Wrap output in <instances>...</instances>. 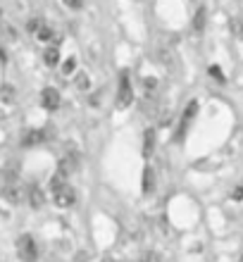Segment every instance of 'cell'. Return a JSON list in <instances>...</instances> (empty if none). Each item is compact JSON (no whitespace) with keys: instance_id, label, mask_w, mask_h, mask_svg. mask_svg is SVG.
Here are the masks:
<instances>
[{"instance_id":"cell-1","label":"cell","mask_w":243,"mask_h":262,"mask_svg":"<svg viewBox=\"0 0 243 262\" xmlns=\"http://www.w3.org/2000/svg\"><path fill=\"white\" fill-rule=\"evenodd\" d=\"M131 100H134L131 81H129V74L122 72V76H119V86H117V105L119 107H129Z\"/></svg>"},{"instance_id":"cell-2","label":"cell","mask_w":243,"mask_h":262,"mask_svg":"<svg viewBox=\"0 0 243 262\" xmlns=\"http://www.w3.org/2000/svg\"><path fill=\"white\" fill-rule=\"evenodd\" d=\"M17 250H19V257L24 262H36V257H38V248H36L34 238L29 234L19 236V241H17Z\"/></svg>"},{"instance_id":"cell-3","label":"cell","mask_w":243,"mask_h":262,"mask_svg":"<svg viewBox=\"0 0 243 262\" xmlns=\"http://www.w3.org/2000/svg\"><path fill=\"white\" fill-rule=\"evenodd\" d=\"M53 200H55L57 207H72L74 205V200H77V193H74V188L72 186H62L60 191L53 193Z\"/></svg>"},{"instance_id":"cell-4","label":"cell","mask_w":243,"mask_h":262,"mask_svg":"<svg viewBox=\"0 0 243 262\" xmlns=\"http://www.w3.org/2000/svg\"><path fill=\"white\" fill-rule=\"evenodd\" d=\"M41 103H43L46 110H57V107H60V91L57 89H43Z\"/></svg>"},{"instance_id":"cell-5","label":"cell","mask_w":243,"mask_h":262,"mask_svg":"<svg viewBox=\"0 0 243 262\" xmlns=\"http://www.w3.org/2000/svg\"><path fill=\"white\" fill-rule=\"evenodd\" d=\"M195 115H198V103H195V100H191V103L186 105V110L181 112V129H179V134H184V131L188 129V124L193 122Z\"/></svg>"},{"instance_id":"cell-6","label":"cell","mask_w":243,"mask_h":262,"mask_svg":"<svg viewBox=\"0 0 243 262\" xmlns=\"http://www.w3.org/2000/svg\"><path fill=\"white\" fill-rule=\"evenodd\" d=\"M155 129H146V134H143V158H153L155 152Z\"/></svg>"},{"instance_id":"cell-7","label":"cell","mask_w":243,"mask_h":262,"mask_svg":"<svg viewBox=\"0 0 243 262\" xmlns=\"http://www.w3.org/2000/svg\"><path fill=\"white\" fill-rule=\"evenodd\" d=\"M153 188H155V172H153V167H148L143 169V181H141V191L143 193H153Z\"/></svg>"},{"instance_id":"cell-8","label":"cell","mask_w":243,"mask_h":262,"mask_svg":"<svg viewBox=\"0 0 243 262\" xmlns=\"http://www.w3.org/2000/svg\"><path fill=\"white\" fill-rule=\"evenodd\" d=\"M62 186H67V174H64L62 169H57V172L53 174V179H50V191L55 193V191H60Z\"/></svg>"},{"instance_id":"cell-9","label":"cell","mask_w":243,"mask_h":262,"mask_svg":"<svg viewBox=\"0 0 243 262\" xmlns=\"http://www.w3.org/2000/svg\"><path fill=\"white\" fill-rule=\"evenodd\" d=\"M46 141V134L43 131H29L27 136H24V141H21V145H38Z\"/></svg>"},{"instance_id":"cell-10","label":"cell","mask_w":243,"mask_h":262,"mask_svg":"<svg viewBox=\"0 0 243 262\" xmlns=\"http://www.w3.org/2000/svg\"><path fill=\"white\" fill-rule=\"evenodd\" d=\"M43 191L38 186H31L29 188V203H31V207H41L43 205Z\"/></svg>"},{"instance_id":"cell-11","label":"cell","mask_w":243,"mask_h":262,"mask_svg":"<svg viewBox=\"0 0 243 262\" xmlns=\"http://www.w3.org/2000/svg\"><path fill=\"white\" fill-rule=\"evenodd\" d=\"M43 60H46V64H48V67H55V64L60 62V50H57V48H48L46 53H43Z\"/></svg>"},{"instance_id":"cell-12","label":"cell","mask_w":243,"mask_h":262,"mask_svg":"<svg viewBox=\"0 0 243 262\" xmlns=\"http://www.w3.org/2000/svg\"><path fill=\"white\" fill-rule=\"evenodd\" d=\"M203 27H205V7H201V10L195 12V17H193V29L195 31H201Z\"/></svg>"},{"instance_id":"cell-13","label":"cell","mask_w":243,"mask_h":262,"mask_svg":"<svg viewBox=\"0 0 243 262\" xmlns=\"http://www.w3.org/2000/svg\"><path fill=\"white\" fill-rule=\"evenodd\" d=\"M74 69H77V57H67V60H64V64H62V74L70 76Z\"/></svg>"},{"instance_id":"cell-14","label":"cell","mask_w":243,"mask_h":262,"mask_svg":"<svg viewBox=\"0 0 243 262\" xmlns=\"http://www.w3.org/2000/svg\"><path fill=\"white\" fill-rule=\"evenodd\" d=\"M208 72H210V76H212V79H217V83H224V81H227V76L222 74V69H219V67H210Z\"/></svg>"},{"instance_id":"cell-15","label":"cell","mask_w":243,"mask_h":262,"mask_svg":"<svg viewBox=\"0 0 243 262\" xmlns=\"http://www.w3.org/2000/svg\"><path fill=\"white\" fill-rule=\"evenodd\" d=\"M43 27V19H38V17H34V19H29V31L31 34H38Z\"/></svg>"},{"instance_id":"cell-16","label":"cell","mask_w":243,"mask_h":262,"mask_svg":"<svg viewBox=\"0 0 243 262\" xmlns=\"http://www.w3.org/2000/svg\"><path fill=\"white\" fill-rule=\"evenodd\" d=\"M74 83H77L79 91H86L91 86V83H89V76H86V74H77V81H74Z\"/></svg>"},{"instance_id":"cell-17","label":"cell","mask_w":243,"mask_h":262,"mask_svg":"<svg viewBox=\"0 0 243 262\" xmlns=\"http://www.w3.org/2000/svg\"><path fill=\"white\" fill-rule=\"evenodd\" d=\"M36 36H38L41 41H50V38H53V29H50V27H46V24H43V27H41V31H38V34H36Z\"/></svg>"},{"instance_id":"cell-18","label":"cell","mask_w":243,"mask_h":262,"mask_svg":"<svg viewBox=\"0 0 243 262\" xmlns=\"http://www.w3.org/2000/svg\"><path fill=\"white\" fill-rule=\"evenodd\" d=\"M5 198L12 203H19V191L17 188H5Z\"/></svg>"},{"instance_id":"cell-19","label":"cell","mask_w":243,"mask_h":262,"mask_svg":"<svg viewBox=\"0 0 243 262\" xmlns=\"http://www.w3.org/2000/svg\"><path fill=\"white\" fill-rule=\"evenodd\" d=\"M0 96H3V98H5V100H7V103H10V100H12V98H14V91L10 89V86H5V89L0 91Z\"/></svg>"},{"instance_id":"cell-20","label":"cell","mask_w":243,"mask_h":262,"mask_svg":"<svg viewBox=\"0 0 243 262\" xmlns=\"http://www.w3.org/2000/svg\"><path fill=\"white\" fill-rule=\"evenodd\" d=\"M62 3H64V5H67V7H70V10H79V7L83 5L81 0H62Z\"/></svg>"},{"instance_id":"cell-21","label":"cell","mask_w":243,"mask_h":262,"mask_svg":"<svg viewBox=\"0 0 243 262\" xmlns=\"http://www.w3.org/2000/svg\"><path fill=\"white\" fill-rule=\"evenodd\" d=\"M155 86H158V83H155L153 76H150V79H143V89H146V91H153Z\"/></svg>"},{"instance_id":"cell-22","label":"cell","mask_w":243,"mask_h":262,"mask_svg":"<svg viewBox=\"0 0 243 262\" xmlns=\"http://www.w3.org/2000/svg\"><path fill=\"white\" fill-rule=\"evenodd\" d=\"M141 262H160V257L155 255V253H148V255L143 257V260H141Z\"/></svg>"},{"instance_id":"cell-23","label":"cell","mask_w":243,"mask_h":262,"mask_svg":"<svg viewBox=\"0 0 243 262\" xmlns=\"http://www.w3.org/2000/svg\"><path fill=\"white\" fill-rule=\"evenodd\" d=\"M234 200H243V186H238L236 191H234Z\"/></svg>"},{"instance_id":"cell-24","label":"cell","mask_w":243,"mask_h":262,"mask_svg":"<svg viewBox=\"0 0 243 262\" xmlns=\"http://www.w3.org/2000/svg\"><path fill=\"white\" fill-rule=\"evenodd\" d=\"M238 36H241V38H243V24H241V29H238Z\"/></svg>"},{"instance_id":"cell-25","label":"cell","mask_w":243,"mask_h":262,"mask_svg":"<svg viewBox=\"0 0 243 262\" xmlns=\"http://www.w3.org/2000/svg\"><path fill=\"white\" fill-rule=\"evenodd\" d=\"M241 262H243V257H241Z\"/></svg>"}]
</instances>
